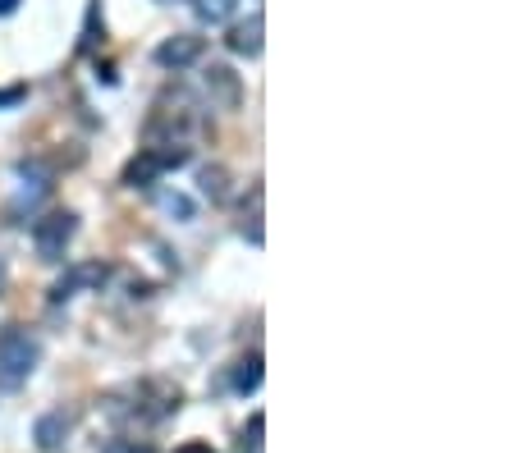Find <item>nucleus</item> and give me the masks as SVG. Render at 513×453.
<instances>
[{"instance_id": "423d86ee", "label": "nucleus", "mask_w": 513, "mask_h": 453, "mask_svg": "<svg viewBox=\"0 0 513 453\" xmlns=\"http://www.w3.org/2000/svg\"><path fill=\"white\" fill-rule=\"evenodd\" d=\"M262 33H266V19L262 14H252L248 23H234L230 28V37H225V46H230L234 55H262Z\"/></svg>"}, {"instance_id": "ddd939ff", "label": "nucleus", "mask_w": 513, "mask_h": 453, "mask_svg": "<svg viewBox=\"0 0 513 453\" xmlns=\"http://www.w3.org/2000/svg\"><path fill=\"white\" fill-rule=\"evenodd\" d=\"M161 206L170 211V216H179V220H193V202H188L184 193H165V197H161Z\"/></svg>"}, {"instance_id": "a211bd4d", "label": "nucleus", "mask_w": 513, "mask_h": 453, "mask_svg": "<svg viewBox=\"0 0 513 453\" xmlns=\"http://www.w3.org/2000/svg\"><path fill=\"white\" fill-rule=\"evenodd\" d=\"M0 289H5V261H0Z\"/></svg>"}, {"instance_id": "9b49d317", "label": "nucleus", "mask_w": 513, "mask_h": 453, "mask_svg": "<svg viewBox=\"0 0 513 453\" xmlns=\"http://www.w3.org/2000/svg\"><path fill=\"white\" fill-rule=\"evenodd\" d=\"M197 184H202V193H207L211 202H225V197H230V184H225V170H220V165H207V170L197 174Z\"/></svg>"}, {"instance_id": "9d476101", "label": "nucleus", "mask_w": 513, "mask_h": 453, "mask_svg": "<svg viewBox=\"0 0 513 453\" xmlns=\"http://www.w3.org/2000/svg\"><path fill=\"white\" fill-rule=\"evenodd\" d=\"M234 10H239V0H193V14L202 23H230Z\"/></svg>"}, {"instance_id": "39448f33", "label": "nucleus", "mask_w": 513, "mask_h": 453, "mask_svg": "<svg viewBox=\"0 0 513 453\" xmlns=\"http://www.w3.org/2000/svg\"><path fill=\"white\" fill-rule=\"evenodd\" d=\"M202 83H207V97L216 101L220 110H239L243 106V83H239V74H234L230 65H211L207 74H202Z\"/></svg>"}, {"instance_id": "f03ea898", "label": "nucleus", "mask_w": 513, "mask_h": 453, "mask_svg": "<svg viewBox=\"0 0 513 453\" xmlns=\"http://www.w3.org/2000/svg\"><path fill=\"white\" fill-rule=\"evenodd\" d=\"M74 229H78L74 211H55V216L37 220V225H33V243H37V252H42V261H60V257H65Z\"/></svg>"}, {"instance_id": "1a4fd4ad", "label": "nucleus", "mask_w": 513, "mask_h": 453, "mask_svg": "<svg viewBox=\"0 0 513 453\" xmlns=\"http://www.w3.org/2000/svg\"><path fill=\"white\" fill-rule=\"evenodd\" d=\"M257 385H262V353H248L239 367H234V389H239V394H252Z\"/></svg>"}, {"instance_id": "2eb2a0df", "label": "nucleus", "mask_w": 513, "mask_h": 453, "mask_svg": "<svg viewBox=\"0 0 513 453\" xmlns=\"http://www.w3.org/2000/svg\"><path fill=\"white\" fill-rule=\"evenodd\" d=\"M23 101V87H5V92H0V106H19Z\"/></svg>"}, {"instance_id": "f257e3e1", "label": "nucleus", "mask_w": 513, "mask_h": 453, "mask_svg": "<svg viewBox=\"0 0 513 453\" xmlns=\"http://www.w3.org/2000/svg\"><path fill=\"white\" fill-rule=\"evenodd\" d=\"M37 357H42L37 339L28 335L23 325H5V330H0V385L19 389L23 380L37 371Z\"/></svg>"}, {"instance_id": "f8f14e48", "label": "nucleus", "mask_w": 513, "mask_h": 453, "mask_svg": "<svg viewBox=\"0 0 513 453\" xmlns=\"http://www.w3.org/2000/svg\"><path fill=\"white\" fill-rule=\"evenodd\" d=\"M262 431H266V417L262 412H252L248 431H243V453H262Z\"/></svg>"}, {"instance_id": "4468645a", "label": "nucleus", "mask_w": 513, "mask_h": 453, "mask_svg": "<svg viewBox=\"0 0 513 453\" xmlns=\"http://www.w3.org/2000/svg\"><path fill=\"white\" fill-rule=\"evenodd\" d=\"M106 453H156L152 444H133V440H110Z\"/></svg>"}, {"instance_id": "dca6fc26", "label": "nucleus", "mask_w": 513, "mask_h": 453, "mask_svg": "<svg viewBox=\"0 0 513 453\" xmlns=\"http://www.w3.org/2000/svg\"><path fill=\"white\" fill-rule=\"evenodd\" d=\"M175 453H216V449H211V444H207V440H188V444H184V449H175Z\"/></svg>"}, {"instance_id": "f3484780", "label": "nucleus", "mask_w": 513, "mask_h": 453, "mask_svg": "<svg viewBox=\"0 0 513 453\" xmlns=\"http://www.w3.org/2000/svg\"><path fill=\"white\" fill-rule=\"evenodd\" d=\"M19 10V0H0V14H14Z\"/></svg>"}, {"instance_id": "0eeeda50", "label": "nucleus", "mask_w": 513, "mask_h": 453, "mask_svg": "<svg viewBox=\"0 0 513 453\" xmlns=\"http://www.w3.org/2000/svg\"><path fill=\"white\" fill-rule=\"evenodd\" d=\"M161 174H165L161 156H156V151L147 147V151H138V156H133V161L124 165V184H129V188H152L156 179H161Z\"/></svg>"}, {"instance_id": "7ed1b4c3", "label": "nucleus", "mask_w": 513, "mask_h": 453, "mask_svg": "<svg viewBox=\"0 0 513 453\" xmlns=\"http://www.w3.org/2000/svg\"><path fill=\"white\" fill-rule=\"evenodd\" d=\"M106 280H110V266H106V261H78V266H69L65 275L55 280L51 298H55V302H65V298H74L78 289H101Z\"/></svg>"}, {"instance_id": "6e6552de", "label": "nucleus", "mask_w": 513, "mask_h": 453, "mask_svg": "<svg viewBox=\"0 0 513 453\" xmlns=\"http://www.w3.org/2000/svg\"><path fill=\"white\" fill-rule=\"evenodd\" d=\"M33 440H37V449H42V453L65 449V440H69V421L60 417V412H46V417L33 426Z\"/></svg>"}, {"instance_id": "20e7f679", "label": "nucleus", "mask_w": 513, "mask_h": 453, "mask_svg": "<svg viewBox=\"0 0 513 453\" xmlns=\"http://www.w3.org/2000/svg\"><path fill=\"white\" fill-rule=\"evenodd\" d=\"M202 51H207V42L193 33H179V37H165L161 46H156V65L161 69H188L202 60Z\"/></svg>"}]
</instances>
